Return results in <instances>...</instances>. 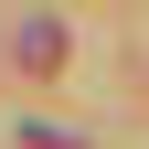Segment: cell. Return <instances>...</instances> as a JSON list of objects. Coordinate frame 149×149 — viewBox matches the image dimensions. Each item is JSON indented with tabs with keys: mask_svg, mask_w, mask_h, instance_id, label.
<instances>
[{
	"mask_svg": "<svg viewBox=\"0 0 149 149\" xmlns=\"http://www.w3.org/2000/svg\"><path fill=\"white\" fill-rule=\"evenodd\" d=\"M22 64L53 74V64H64V32H53V22H22Z\"/></svg>",
	"mask_w": 149,
	"mask_h": 149,
	"instance_id": "cell-1",
	"label": "cell"
}]
</instances>
